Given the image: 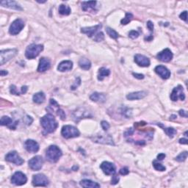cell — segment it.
Wrapping results in <instances>:
<instances>
[{
	"label": "cell",
	"instance_id": "cell-32",
	"mask_svg": "<svg viewBox=\"0 0 188 188\" xmlns=\"http://www.w3.org/2000/svg\"><path fill=\"white\" fill-rule=\"evenodd\" d=\"M106 31H107V33H108V35L110 36V38H112V39H117V38L119 37L118 32H117L116 30L112 29V28L107 27Z\"/></svg>",
	"mask_w": 188,
	"mask_h": 188
},
{
	"label": "cell",
	"instance_id": "cell-16",
	"mask_svg": "<svg viewBox=\"0 0 188 188\" xmlns=\"http://www.w3.org/2000/svg\"><path fill=\"white\" fill-rule=\"evenodd\" d=\"M24 148L30 153H36L39 150V144L33 140H27L24 143Z\"/></svg>",
	"mask_w": 188,
	"mask_h": 188
},
{
	"label": "cell",
	"instance_id": "cell-27",
	"mask_svg": "<svg viewBox=\"0 0 188 188\" xmlns=\"http://www.w3.org/2000/svg\"><path fill=\"white\" fill-rule=\"evenodd\" d=\"M46 99V96L43 92L37 93L32 97V100L36 104H42Z\"/></svg>",
	"mask_w": 188,
	"mask_h": 188
},
{
	"label": "cell",
	"instance_id": "cell-47",
	"mask_svg": "<svg viewBox=\"0 0 188 188\" xmlns=\"http://www.w3.org/2000/svg\"><path fill=\"white\" fill-rule=\"evenodd\" d=\"M133 133H134V130H133L132 128H130L126 132H125L124 135L125 137H128V136H130V135H132Z\"/></svg>",
	"mask_w": 188,
	"mask_h": 188
},
{
	"label": "cell",
	"instance_id": "cell-18",
	"mask_svg": "<svg viewBox=\"0 0 188 188\" xmlns=\"http://www.w3.org/2000/svg\"><path fill=\"white\" fill-rule=\"evenodd\" d=\"M135 62L141 67H149L150 66V60L142 54H136L135 56Z\"/></svg>",
	"mask_w": 188,
	"mask_h": 188
},
{
	"label": "cell",
	"instance_id": "cell-33",
	"mask_svg": "<svg viewBox=\"0 0 188 188\" xmlns=\"http://www.w3.org/2000/svg\"><path fill=\"white\" fill-rule=\"evenodd\" d=\"M133 19V15L130 13H126V16L123 19H121V23L122 25H126L128 24L129 22L132 21V19Z\"/></svg>",
	"mask_w": 188,
	"mask_h": 188
},
{
	"label": "cell",
	"instance_id": "cell-24",
	"mask_svg": "<svg viewBox=\"0 0 188 188\" xmlns=\"http://www.w3.org/2000/svg\"><path fill=\"white\" fill-rule=\"evenodd\" d=\"M90 100L93 102H99V103H104L106 102V96L104 94H99V93H94L90 96Z\"/></svg>",
	"mask_w": 188,
	"mask_h": 188
},
{
	"label": "cell",
	"instance_id": "cell-5",
	"mask_svg": "<svg viewBox=\"0 0 188 188\" xmlns=\"http://www.w3.org/2000/svg\"><path fill=\"white\" fill-rule=\"evenodd\" d=\"M18 53V50L16 48H12V49H5L2 50L0 52V64L2 66L5 62L11 60Z\"/></svg>",
	"mask_w": 188,
	"mask_h": 188
},
{
	"label": "cell",
	"instance_id": "cell-12",
	"mask_svg": "<svg viewBox=\"0 0 188 188\" xmlns=\"http://www.w3.org/2000/svg\"><path fill=\"white\" fill-rule=\"evenodd\" d=\"M180 99L181 101H184L185 99V95L184 93V89L183 87L181 85H178L175 88H173L172 93L171 94V99L176 102L178 99Z\"/></svg>",
	"mask_w": 188,
	"mask_h": 188
},
{
	"label": "cell",
	"instance_id": "cell-13",
	"mask_svg": "<svg viewBox=\"0 0 188 188\" xmlns=\"http://www.w3.org/2000/svg\"><path fill=\"white\" fill-rule=\"evenodd\" d=\"M100 167L103 172L108 176L114 175L116 172V167L115 165L109 162H103L100 165Z\"/></svg>",
	"mask_w": 188,
	"mask_h": 188
},
{
	"label": "cell",
	"instance_id": "cell-22",
	"mask_svg": "<svg viewBox=\"0 0 188 188\" xmlns=\"http://www.w3.org/2000/svg\"><path fill=\"white\" fill-rule=\"evenodd\" d=\"M147 96V92L146 91H137V92H134L129 94L126 96V99L128 100H139L145 98Z\"/></svg>",
	"mask_w": 188,
	"mask_h": 188
},
{
	"label": "cell",
	"instance_id": "cell-25",
	"mask_svg": "<svg viewBox=\"0 0 188 188\" xmlns=\"http://www.w3.org/2000/svg\"><path fill=\"white\" fill-rule=\"evenodd\" d=\"M80 185L82 187L85 188H99L100 187V185H99L97 182L93 181L91 180H88V179H83L80 182Z\"/></svg>",
	"mask_w": 188,
	"mask_h": 188
},
{
	"label": "cell",
	"instance_id": "cell-26",
	"mask_svg": "<svg viewBox=\"0 0 188 188\" xmlns=\"http://www.w3.org/2000/svg\"><path fill=\"white\" fill-rule=\"evenodd\" d=\"M96 1H89V2H83L82 3V9L83 11H95V7L96 5Z\"/></svg>",
	"mask_w": 188,
	"mask_h": 188
},
{
	"label": "cell",
	"instance_id": "cell-51",
	"mask_svg": "<svg viewBox=\"0 0 188 188\" xmlns=\"http://www.w3.org/2000/svg\"><path fill=\"white\" fill-rule=\"evenodd\" d=\"M27 90H28V88H27V86H23L21 88V93L22 94H26V93H27Z\"/></svg>",
	"mask_w": 188,
	"mask_h": 188
},
{
	"label": "cell",
	"instance_id": "cell-42",
	"mask_svg": "<svg viewBox=\"0 0 188 188\" xmlns=\"http://www.w3.org/2000/svg\"><path fill=\"white\" fill-rule=\"evenodd\" d=\"M101 125H102V129H104V131H108L110 126V124H108V122H107V121H102V124H101Z\"/></svg>",
	"mask_w": 188,
	"mask_h": 188
},
{
	"label": "cell",
	"instance_id": "cell-45",
	"mask_svg": "<svg viewBox=\"0 0 188 188\" xmlns=\"http://www.w3.org/2000/svg\"><path fill=\"white\" fill-rule=\"evenodd\" d=\"M129 173V169L127 168V167H123V168H121V170H120V173L121 175H124V176H125V175H127L128 174V173Z\"/></svg>",
	"mask_w": 188,
	"mask_h": 188
},
{
	"label": "cell",
	"instance_id": "cell-11",
	"mask_svg": "<svg viewBox=\"0 0 188 188\" xmlns=\"http://www.w3.org/2000/svg\"><path fill=\"white\" fill-rule=\"evenodd\" d=\"M28 164H29L30 168L32 171H39L43 167L44 159L42 157L35 156L30 159Z\"/></svg>",
	"mask_w": 188,
	"mask_h": 188
},
{
	"label": "cell",
	"instance_id": "cell-39",
	"mask_svg": "<svg viewBox=\"0 0 188 188\" xmlns=\"http://www.w3.org/2000/svg\"><path fill=\"white\" fill-rule=\"evenodd\" d=\"M80 84H81L80 78V77H77V78L76 79V80H75V82H74V83L73 84V85L71 87V90H76V89L80 85Z\"/></svg>",
	"mask_w": 188,
	"mask_h": 188
},
{
	"label": "cell",
	"instance_id": "cell-2",
	"mask_svg": "<svg viewBox=\"0 0 188 188\" xmlns=\"http://www.w3.org/2000/svg\"><path fill=\"white\" fill-rule=\"evenodd\" d=\"M62 151L57 145H50L46 150V157L48 161L54 163L59 160L62 156Z\"/></svg>",
	"mask_w": 188,
	"mask_h": 188
},
{
	"label": "cell",
	"instance_id": "cell-49",
	"mask_svg": "<svg viewBox=\"0 0 188 188\" xmlns=\"http://www.w3.org/2000/svg\"><path fill=\"white\" fill-rule=\"evenodd\" d=\"M179 115H180V116L181 117H185V118H187V113L186 111H185L184 110H180L179 111Z\"/></svg>",
	"mask_w": 188,
	"mask_h": 188
},
{
	"label": "cell",
	"instance_id": "cell-21",
	"mask_svg": "<svg viewBox=\"0 0 188 188\" xmlns=\"http://www.w3.org/2000/svg\"><path fill=\"white\" fill-rule=\"evenodd\" d=\"M1 6L4 7H7L10 9L16 10V11H23V8L21 7V5L19 3L16 2V1H2Z\"/></svg>",
	"mask_w": 188,
	"mask_h": 188
},
{
	"label": "cell",
	"instance_id": "cell-40",
	"mask_svg": "<svg viewBox=\"0 0 188 188\" xmlns=\"http://www.w3.org/2000/svg\"><path fill=\"white\" fill-rule=\"evenodd\" d=\"M10 92H11V94L13 95H16V96H19V95H20V93L18 92L17 89H16V87L14 85H12L10 87Z\"/></svg>",
	"mask_w": 188,
	"mask_h": 188
},
{
	"label": "cell",
	"instance_id": "cell-48",
	"mask_svg": "<svg viewBox=\"0 0 188 188\" xmlns=\"http://www.w3.org/2000/svg\"><path fill=\"white\" fill-rule=\"evenodd\" d=\"M132 75L135 76V78L138 79V80H143L144 78V75L141 74H137V73H132Z\"/></svg>",
	"mask_w": 188,
	"mask_h": 188
},
{
	"label": "cell",
	"instance_id": "cell-3",
	"mask_svg": "<svg viewBox=\"0 0 188 188\" xmlns=\"http://www.w3.org/2000/svg\"><path fill=\"white\" fill-rule=\"evenodd\" d=\"M44 50V46L41 44H32L27 48L25 56L28 59H34L39 55L40 52Z\"/></svg>",
	"mask_w": 188,
	"mask_h": 188
},
{
	"label": "cell",
	"instance_id": "cell-50",
	"mask_svg": "<svg viewBox=\"0 0 188 188\" xmlns=\"http://www.w3.org/2000/svg\"><path fill=\"white\" fill-rule=\"evenodd\" d=\"M165 158V154L163 153L159 154L158 155H157V159H159V160H163V159Z\"/></svg>",
	"mask_w": 188,
	"mask_h": 188
},
{
	"label": "cell",
	"instance_id": "cell-31",
	"mask_svg": "<svg viewBox=\"0 0 188 188\" xmlns=\"http://www.w3.org/2000/svg\"><path fill=\"white\" fill-rule=\"evenodd\" d=\"M74 119H75L76 121H78L81 118H85V117H88L89 116L88 113L87 112V111H84L83 110H82V111H80V112H74Z\"/></svg>",
	"mask_w": 188,
	"mask_h": 188
},
{
	"label": "cell",
	"instance_id": "cell-19",
	"mask_svg": "<svg viewBox=\"0 0 188 188\" xmlns=\"http://www.w3.org/2000/svg\"><path fill=\"white\" fill-rule=\"evenodd\" d=\"M155 72L163 80H167L171 76V71L163 66H158L155 68Z\"/></svg>",
	"mask_w": 188,
	"mask_h": 188
},
{
	"label": "cell",
	"instance_id": "cell-44",
	"mask_svg": "<svg viewBox=\"0 0 188 188\" xmlns=\"http://www.w3.org/2000/svg\"><path fill=\"white\" fill-rule=\"evenodd\" d=\"M179 17H180L181 19H182V20H184V21H187V12L186 11L182 12V13L180 14V16H179Z\"/></svg>",
	"mask_w": 188,
	"mask_h": 188
},
{
	"label": "cell",
	"instance_id": "cell-4",
	"mask_svg": "<svg viewBox=\"0 0 188 188\" xmlns=\"http://www.w3.org/2000/svg\"><path fill=\"white\" fill-rule=\"evenodd\" d=\"M62 136L66 139L77 137L80 136V132L76 127L71 125H66L62 128L61 131Z\"/></svg>",
	"mask_w": 188,
	"mask_h": 188
},
{
	"label": "cell",
	"instance_id": "cell-1",
	"mask_svg": "<svg viewBox=\"0 0 188 188\" xmlns=\"http://www.w3.org/2000/svg\"><path fill=\"white\" fill-rule=\"evenodd\" d=\"M40 125L47 133H52L57 128L58 124L52 114H46L40 118Z\"/></svg>",
	"mask_w": 188,
	"mask_h": 188
},
{
	"label": "cell",
	"instance_id": "cell-35",
	"mask_svg": "<svg viewBox=\"0 0 188 188\" xmlns=\"http://www.w3.org/2000/svg\"><path fill=\"white\" fill-rule=\"evenodd\" d=\"M153 166L154 167L155 170H157V171H165V170H166V167L163 166V165L160 164V163H157V161L153 162Z\"/></svg>",
	"mask_w": 188,
	"mask_h": 188
},
{
	"label": "cell",
	"instance_id": "cell-7",
	"mask_svg": "<svg viewBox=\"0 0 188 188\" xmlns=\"http://www.w3.org/2000/svg\"><path fill=\"white\" fill-rule=\"evenodd\" d=\"M92 140L95 143H102V144H108L114 145L115 143L113 142L112 137L110 135L102 134L100 133L99 135H95L94 137H92Z\"/></svg>",
	"mask_w": 188,
	"mask_h": 188
},
{
	"label": "cell",
	"instance_id": "cell-41",
	"mask_svg": "<svg viewBox=\"0 0 188 188\" xmlns=\"http://www.w3.org/2000/svg\"><path fill=\"white\" fill-rule=\"evenodd\" d=\"M57 113L58 116L60 117L61 120H65V119H66V114H65L64 111L61 110V109L58 108L57 110Z\"/></svg>",
	"mask_w": 188,
	"mask_h": 188
},
{
	"label": "cell",
	"instance_id": "cell-37",
	"mask_svg": "<svg viewBox=\"0 0 188 188\" xmlns=\"http://www.w3.org/2000/svg\"><path fill=\"white\" fill-rule=\"evenodd\" d=\"M93 38H94V40L96 42L102 41V40L104 39V35L102 32H98V33H97Z\"/></svg>",
	"mask_w": 188,
	"mask_h": 188
},
{
	"label": "cell",
	"instance_id": "cell-43",
	"mask_svg": "<svg viewBox=\"0 0 188 188\" xmlns=\"http://www.w3.org/2000/svg\"><path fill=\"white\" fill-rule=\"evenodd\" d=\"M118 181H119V177L114 174V176L112 177V180H111V185H116L117 183H118Z\"/></svg>",
	"mask_w": 188,
	"mask_h": 188
},
{
	"label": "cell",
	"instance_id": "cell-34",
	"mask_svg": "<svg viewBox=\"0 0 188 188\" xmlns=\"http://www.w3.org/2000/svg\"><path fill=\"white\" fill-rule=\"evenodd\" d=\"M164 129L165 132L166 133V135L168 136L169 137H171V138H172L175 136V135L177 134V130H176L175 129L172 128V127H168V128H163Z\"/></svg>",
	"mask_w": 188,
	"mask_h": 188
},
{
	"label": "cell",
	"instance_id": "cell-29",
	"mask_svg": "<svg viewBox=\"0 0 188 188\" xmlns=\"http://www.w3.org/2000/svg\"><path fill=\"white\" fill-rule=\"evenodd\" d=\"M110 74V71L106 68H101L99 71L98 80L99 81H102L106 76H108Z\"/></svg>",
	"mask_w": 188,
	"mask_h": 188
},
{
	"label": "cell",
	"instance_id": "cell-15",
	"mask_svg": "<svg viewBox=\"0 0 188 188\" xmlns=\"http://www.w3.org/2000/svg\"><path fill=\"white\" fill-rule=\"evenodd\" d=\"M0 124L2 126H7L8 128L15 130L17 125L19 124V121H13V119L8 116H2L0 121Z\"/></svg>",
	"mask_w": 188,
	"mask_h": 188
},
{
	"label": "cell",
	"instance_id": "cell-17",
	"mask_svg": "<svg viewBox=\"0 0 188 188\" xmlns=\"http://www.w3.org/2000/svg\"><path fill=\"white\" fill-rule=\"evenodd\" d=\"M157 57L158 58V60H160V61L169 62L172 60L173 53L169 48H165V49L163 50V51L160 52L157 54Z\"/></svg>",
	"mask_w": 188,
	"mask_h": 188
},
{
	"label": "cell",
	"instance_id": "cell-20",
	"mask_svg": "<svg viewBox=\"0 0 188 188\" xmlns=\"http://www.w3.org/2000/svg\"><path fill=\"white\" fill-rule=\"evenodd\" d=\"M50 67H51V62H50L49 60L45 57L40 58L39 61V65H38V72L46 71L49 69Z\"/></svg>",
	"mask_w": 188,
	"mask_h": 188
},
{
	"label": "cell",
	"instance_id": "cell-28",
	"mask_svg": "<svg viewBox=\"0 0 188 188\" xmlns=\"http://www.w3.org/2000/svg\"><path fill=\"white\" fill-rule=\"evenodd\" d=\"M79 66L81 68L84 70H88L90 69V67H91V62H90V60L87 58H81L79 61Z\"/></svg>",
	"mask_w": 188,
	"mask_h": 188
},
{
	"label": "cell",
	"instance_id": "cell-9",
	"mask_svg": "<svg viewBox=\"0 0 188 188\" xmlns=\"http://www.w3.org/2000/svg\"><path fill=\"white\" fill-rule=\"evenodd\" d=\"M27 181V178L25 174L21 171H17L11 177V182L17 186H21L26 184Z\"/></svg>",
	"mask_w": 188,
	"mask_h": 188
},
{
	"label": "cell",
	"instance_id": "cell-30",
	"mask_svg": "<svg viewBox=\"0 0 188 188\" xmlns=\"http://www.w3.org/2000/svg\"><path fill=\"white\" fill-rule=\"evenodd\" d=\"M71 8L68 5H60L59 7V13L62 16H68L71 13Z\"/></svg>",
	"mask_w": 188,
	"mask_h": 188
},
{
	"label": "cell",
	"instance_id": "cell-52",
	"mask_svg": "<svg viewBox=\"0 0 188 188\" xmlns=\"http://www.w3.org/2000/svg\"><path fill=\"white\" fill-rule=\"evenodd\" d=\"M179 142V143H180V144H187V139H185V138L180 139Z\"/></svg>",
	"mask_w": 188,
	"mask_h": 188
},
{
	"label": "cell",
	"instance_id": "cell-53",
	"mask_svg": "<svg viewBox=\"0 0 188 188\" xmlns=\"http://www.w3.org/2000/svg\"><path fill=\"white\" fill-rule=\"evenodd\" d=\"M7 74H8V72L6 71H5V70H2L1 71H0V75H1L2 76H6Z\"/></svg>",
	"mask_w": 188,
	"mask_h": 188
},
{
	"label": "cell",
	"instance_id": "cell-23",
	"mask_svg": "<svg viewBox=\"0 0 188 188\" xmlns=\"http://www.w3.org/2000/svg\"><path fill=\"white\" fill-rule=\"evenodd\" d=\"M73 68V62L71 60H64L60 62L57 67V70L59 71L64 72L68 71H71Z\"/></svg>",
	"mask_w": 188,
	"mask_h": 188
},
{
	"label": "cell",
	"instance_id": "cell-36",
	"mask_svg": "<svg viewBox=\"0 0 188 188\" xmlns=\"http://www.w3.org/2000/svg\"><path fill=\"white\" fill-rule=\"evenodd\" d=\"M187 151H184V152H181L180 154L179 155V156H177L176 157L175 159L178 162H184L186 160V159H187Z\"/></svg>",
	"mask_w": 188,
	"mask_h": 188
},
{
	"label": "cell",
	"instance_id": "cell-46",
	"mask_svg": "<svg viewBox=\"0 0 188 188\" xmlns=\"http://www.w3.org/2000/svg\"><path fill=\"white\" fill-rule=\"evenodd\" d=\"M147 27H148V29L151 32H152L154 31V24L151 21H149L147 22Z\"/></svg>",
	"mask_w": 188,
	"mask_h": 188
},
{
	"label": "cell",
	"instance_id": "cell-8",
	"mask_svg": "<svg viewBox=\"0 0 188 188\" xmlns=\"http://www.w3.org/2000/svg\"><path fill=\"white\" fill-rule=\"evenodd\" d=\"M49 183L47 177L44 174L39 173L32 177V185L35 187H46Z\"/></svg>",
	"mask_w": 188,
	"mask_h": 188
},
{
	"label": "cell",
	"instance_id": "cell-14",
	"mask_svg": "<svg viewBox=\"0 0 188 188\" xmlns=\"http://www.w3.org/2000/svg\"><path fill=\"white\" fill-rule=\"evenodd\" d=\"M102 24H97V25L94 26V27H83L81 29V32H82V33L84 34H86L88 37L94 38V36L98 33L97 32L102 28Z\"/></svg>",
	"mask_w": 188,
	"mask_h": 188
},
{
	"label": "cell",
	"instance_id": "cell-10",
	"mask_svg": "<svg viewBox=\"0 0 188 188\" xmlns=\"http://www.w3.org/2000/svg\"><path fill=\"white\" fill-rule=\"evenodd\" d=\"M6 161L9 162V163H14V164L17 165H21L24 163V159L19 156V154L16 152V151H11L6 155L5 157Z\"/></svg>",
	"mask_w": 188,
	"mask_h": 188
},
{
	"label": "cell",
	"instance_id": "cell-6",
	"mask_svg": "<svg viewBox=\"0 0 188 188\" xmlns=\"http://www.w3.org/2000/svg\"><path fill=\"white\" fill-rule=\"evenodd\" d=\"M24 27V22L21 19H17L13 21L9 28V32L12 35H16L23 30Z\"/></svg>",
	"mask_w": 188,
	"mask_h": 188
},
{
	"label": "cell",
	"instance_id": "cell-38",
	"mask_svg": "<svg viewBox=\"0 0 188 188\" xmlns=\"http://www.w3.org/2000/svg\"><path fill=\"white\" fill-rule=\"evenodd\" d=\"M139 35H140V34H139V32L136 31V30H132V31L129 32V37L132 38V39H135V38H138Z\"/></svg>",
	"mask_w": 188,
	"mask_h": 188
}]
</instances>
